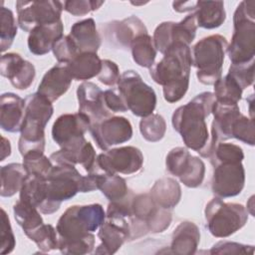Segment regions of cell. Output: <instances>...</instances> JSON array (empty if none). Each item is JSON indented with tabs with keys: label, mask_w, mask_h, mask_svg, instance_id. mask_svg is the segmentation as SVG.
I'll use <instances>...</instances> for the list:
<instances>
[{
	"label": "cell",
	"mask_w": 255,
	"mask_h": 255,
	"mask_svg": "<svg viewBox=\"0 0 255 255\" xmlns=\"http://www.w3.org/2000/svg\"><path fill=\"white\" fill-rule=\"evenodd\" d=\"M106 220V212L99 203L73 205L59 218L56 226L58 249L63 254L83 255L93 251L95 235Z\"/></svg>",
	"instance_id": "6da1fadb"
},
{
	"label": "cell",
	"mask_w": 255,
	"mask_h": 255,
	"mask_svg": "<svg viewBox=\"0 0 255 255\" xmlns=\"http://www.w3.org/2000/svg\"><path fill=\"white\" fill-rule=\"evenodd\" d=\"M192 56L189 46L182 43L170 45L162 59L149 68L151 79L162 86L167 103H176L188 90Z\"/></svg>",
	"instance_id": "7a4b0ae2"
},
{
	"label": "cell",
	"mask_w": 255,
	"mask_h": 255,
	"mask_svg": "<svg viewBox=\"0 0 255 255\" xmlns=\"http://www.w3.org/2000/svg\"><path fill=\"white\" fill-rule=\"evenodd\" d=\"M214 103V94L203 92L177 108L171 118L172 127L181 135L186 147L198 153L209 140L205 119L211 114Z\"/></svg>",
	"instance_id": "3957f363"
},
{
	"label": "cell",
	"mask_w": 255,
	"mask_h": 255,
	"mask_svg": "<svg viewBox=\"0 0 255 255\" xmlns=\"http://www.w3.org/2000/svg\"><path fill=\"white\" fill-rule=\"evenodd\" d=\"M53 112L52 103L39 93L31 94L25 99V115L18 141L22 156L30 151L44 152L46 141L44 130Z\"/></svg>",
	"instance_id": "277c9868"
},
{
	"label": "cell",
	"mask_w": 255,
	"mask_h": 255,
	"mask_svg": "<svg viewBox=\"0 0 255 255\" xmlns=\"http://www.w3.org/2000/svg\"><path fill=\"white\" fill-rule=\"evenodd\" d=\"M234 32L227 46L231 64H244L255 55V1H241L233 15Z\"/></svg>",
	"instance_id": "5b68a950"
},
{
	"label": "cell",
	"mask_w": 255,
	"mask_h": 255,
	"mask_svg": "<svg viewBox=\"0 0 255 255\" xmlns=\"http://www.w3.org/2000/svg\"><path fill=\"white\" fill-rule=\"evenodd\" d=\"M85 176L70 164H56L47 176V196L39 210L44 214L56 212L63 201L84 192Z\"/></svg>",
	"instance_id": "8992f818"
},
{
	"label": "cell",
	"mask_w": 255,
	"mask_h": 255,
	"mask_svg": "<svg viewBox=\"0 0 255 255\" xmlns=\"http://www.w3.org/2000/svg\"><path fill=\"white\" fill-rule=\"evenodd\" d=\"M227 46L226 38L218 34L204 37L193 46L192 65L200 83L214 85L221 78Z\"/></svg>",
	"instance_id": "52a82bcc"
},
{
	"label": "cell",
	"mask_w": 255,
	"mask_h": 255,
	"mask_svg": "<svg viewBox=\"0 0 255 255\" xmlns=\"http://www.w3.org/2000/svg\"><path fill=\"white\" fill-rule=\"evenodd\" d=\"M206 228L217 238H225L241 229L248 220V211L242 204L224 202L214 197L205 206Z\"/></svg>",
	"instance_id": "ba28073f"
},
{
	"label": "cell",
	"mask_w": 255,
	"mask_h": 255,
	"mask_svg": "<svg viewBox=\"0 0 255 255\" xmlns=\"http://www.w3.org/2000/svg\"><path fill=\"white\" fill-rule=\"evenodd\" d=\"M118 91L132 115L144 118L154 111L155 92L142 81L136 72L132 70L124 72L118 83Z\"/></svg>",
	"instance_id": "9c48e42d"
},
{
	"label": "cell",
	"mask_w": 255,
	"mask_h": 255,
	"mask_svg": "<svg viewBox=\"0 0 255 255\" xmlns=\"http://www.w3.org/2000/svg\"><path fill=\"white\" fill-rule=\"evenodd\" d=\"M17 23L25 32H31L35 27L61 21L64 9L60 1H17Z\"/></svg>",
	"instance_id": "30bf717a"
},
{
	"label": "cell",
	"mask_w": 255,
	"mask_h": 255,
	"mask_svg": "<svg viewBox=\"0 0 255 255\" xmlns=\"http://www.w3.org/2000/svg\"><path fill=\"white\" fill-rule=\"evenodd\" d=\"M143 164L142 152L134 146H122L106 150L96 158L94 170L107 174H133L138 172ZM92 172V171H91Z\"/></svg>",
	"instance_id": "8fae6325"
},
{
	"label": "cell",
	"mask_w": 255,
	"mask_h": 255,
	"mask_svg": "<svg viewBox=\"0 0 255 255\" xmlns=\"http://www.w3.org/2000/svg\"><path fill=\"white\" fill-rule=\"evenodd\" d=\"M165 165L168 172L178 177L187 187H198L204 179V162L199 157L191 155L187 148H172L166 155Z\"/></svg>",
	"instance_id": "7c38bea8"
},
{
	"label": "cell",
	"mask_w": 255,
	"mask_h": 255,
	"mask_svg": "<svg viewBox=\"0 0 255 255\" xmlns=\"http://www.w3.org/2000/svg\"><path fill=\"white\" fill-rule=\"evenodd\" d=\"M197 25L194 14H189L180 22H162L154 30L153 44L162 55L167 48L174 43H182L189 46L195 38Z\"/></svg>",
	"instance_id": "4fadbf2b"
},
{
	"label": "cell",
	"mask_w": 255,
	"mask_h": 255,
	"mask_svg": "<svg viewBox=\"0 0 255 255\" xmlns=\"http://www.w3.org/2000/svg\"><path fill=\"white\" fill-rule=\"evenodd\" d=\"M211 190L221 198L238 195L245 183V170L242 161H228L213 165Z\"/></svg>",
	"instance_id": "5bb4252c"
},
{
	"label": "cell",
	"mask_w": 255,
	"mask_h": 255,
	"mask_svg": "<svg viewBox=\"0 0 255 255\" xmlns=\"http://www.w3.org/2000/svg\"><path fill=\"white\" fill-rule=\"evenodd\" d=\"M90 132L97 145L102 150L128 141L132 136V127L124 117H110L98 123L91 124Z\"/></svg>",
	"instance_id": "9a60e30c"
},
{
	"label": "cell",
	"mask_w": 255,
	"mask_h": 255,
	"mask_svg": "<svg viewBox=\"0 0 255 255\" xmlns=\"http://www.w3.org/2000/svg\"><path fill=\"white\" fill-rule=\"evenodd\" d=\"M91 127V120L83 113L64 114L52 127V137L62 148L85 138L84 134Z\"/></svg>",
	"instance_id": "2e32d148"
},
{
	"label": "cell",
	"mask_w": 255,
	"mask_h": 255,
	"mask_svg": "<svg viewBox=\"0 0 255 255\" xmlns=\"http://www.w3.org/2000/svg\"><path fill=\"white\" fill-rule=\"evenodd\" d=\"M98 237L101 244L96 249L97 254L116 253L128 239H130L128 218L106 216V220L100 226Z\"/></svg>",
	"instance_id": "e0dca14e"
},
{
	"label": "cell",
	"mask_w": 255,
	"mask_h": 255,
	"mask_svg": "<svg viewBox=\"0 0 255 255\" xmlns=\"http://www.w3.org/2000/svg\"><path fill=\"white\" fill-rule=\"evenodd\" d=\"M0 73L18 90L28 89L36 76L34 65L16 53H7L1 56Z\"/></svg>",
	"instance_id": "ac0fdd59"
},
{
	"label": "cell",
	"mask_w": 255,
	"mask_h": 255,
	"mask_svg": "<svg viewBox=\"0 0 255 255\" xmlns=\"http://www.w3.org/2000/svg\"><path fill=\"white\" fill-rule=\"evenodd\" d=\"M79 112L87 115L91 124L112 117L104 101V92L92 82H84L77 89Z\"/></svg>",
	"instance_id": "d6986e66"
},
{
	"label": "cell",
	"mask_w": 255,
	"mask_h": 255,
	"mask_svg": "<svg viewBox=\"0 0 255 255\" xmlns=\"http://www.w3.org/2000/svg\"><path fill=\"white\" fill-rule=\"evenodd\" d=\"M96 158L97 154L95 148L86 138L69 146L62 147L60 150L50 155V159L56 164H81L88 173L95 168Z\"/></svg>",
	"instance_id": "ffe728a7"
},
{
	"label": "cell",
	"mask_w": 255,
	"mask_h": 255,
	"mask_svg": "<svg viewBox=\"0 0 255 255\" xmlns=\"http://www.w3.org/2000/svg\"><path fill=\"white\" fill-rule=\"evenodd\" d=\"M108 42L112 45L128 49L132 39L141 33H147L144 23L136 16H129L122 21H113L103 27Z\"/></svg>",
	"instance_id": "44dd1931"
},
{
	"label": "cell",
	"mask_w": 255,
	"mask_h": 255,
	"mask_svg": "<svg viewBox=\"0 0 255 255\" xmlns=\"http://www.w3.org/2000/svg\"><path fill=\"white\" fill-rule=\"evenodd\" d=\"M72 80L67 65L58 63L45 73L38 86L37 93L53 103L69 90Z\"/></svg>",
	"instance_id": "7402d4cb"
},
{
	"label": "cell",
	"mask_w": 255,
	"mask_h": 255,
	"mask_svg": "<svg viewBox=\"0 0 255 255\" xmlns=\"http://www.w3.org/2000/svg\"><path fill=\"white\" fill-rule=\"evenodd\" d=\"M25 115V100L14 93H4L0 98V126L8 132L21 130Z\"/></svg>",
	"instance_id": "603a6c76"
},
{
	"label": "cell",
	"mask_w": 255,
	"mask_h": 255,
	"mask_svg": "<svg viewBox=\"0 0 255 255\" xmlns=\"http://www.w3.org/2000/svg\"><path fill=\"white\" fill-rule=\"evenodd\" d=\"M64 25L62 20L52 24H45L35 27L28 37L29 51L37 56L49 53L54 44L64 35Z\"/></svg>",
	"instance_id": "cb8c5ba5"
},
{
	"label": "cell",
	"mask_w": 255,
	"mask_h": 255,
	"mask_svg": "<svg viewBox=\"0 0 255 255\" xmlns=\"http://www.w3.org/2000/svg\"><path fill=\"white\" fill-rule=\"evenodd\" d=\"M200 241L198 226L191 221H183L174 229L171 237L170 252L178 255H191L196 252Z\"/></svg>",
	"instance_id": "d4e9b609"
},
{
	"label": "cell",
	"mask_w": 255,
	"mask_h": 255,
	"mask_svg": "<svg viewBox=\"0 0 255 255\" xmlns=\"http://www.w3.org/2000/svg\"><path fill=\"white\" fill-rule=\"evenodd\" d=\"M69 36L76 44L80 53H96L101 46V37L93 18L76 22Z\"/></svg>",
	"instance_id": "484cf974"
},
{
	"label": "cell",
	"mask_w": 255,
	"mask_h": 255,
	"mask_svg": "<svg viewBox=\"0 0 255 255\" xmlns=\"http://www.w3.org/2000/svg\"><path fill=\"white\" fill-rule=\"evenodd\" d=\"M194 17L197 27L204 29H214L221 26L226 13L222 1H196Z\"/></svg>",
	"instance_id": "4316f807"
},
{
	"label": "cell",
	"mask_w": 255,
	"mask_h": 255,
	"mask_svg": "<svg viewBox=\"0 0 255 255\" xmlns=\"http://www.w3.org/2000/svg\"><path fill=\"white\" fill-rule=\"evenodd\" d=\"M149 194L158 206L171 210L181 198V188L175 179L162 177L154 182Z\"/></svg>",
	"instance_id": "83f0119b"
},
{
	"label": "cell",
	"mask_w": 255,
	"mask_h": 255,
	"mask_svg": "<svg viewBox=\"0 0 255 255\" xmlns=\"http://www.w3.org/2000/svg\"><path fill=\"white\" fill-rule=\"evenodd\" d=\"M66 65L73 80L86 81L99 75L102 60L96 53H80Z\"/></svg>",
	"instance_id": "f1b7e54d"
},
{
	"label": "cell",
	"mask_w": 255,
	"mask_h": 255,
	"mask_svg": "<svg viewBox=\"0 0 255 255\" xmlns=\"http://www.w3.org/2000/svg\"><path fill=\"white\" fill-rule=\"evenodd\" d=\"M27 174V171L21 163L13 162L2 166L0 169L1 196L11 197L16 194V192L20 191Z\"/></svg>",
	"instance_id": "f546056e"
},
{
	"label": "cell",
	"mask_w": 255,
	"mask_h": 255,
	"mask_svg": "<svg viewBox=\"0 0 255 255\" xmlns=\"http://www.w3.org/2000/svg\"><path fill=\"white\" fill-rule=\"evenodd\" d=\"M19 192V199L28 202L39 209L47 196V177L36 174H27Z\"/></svg>",
	"instance_id": "4dcf8cb0"
},
{
	"label": "cell",
	"mask_w": 255,
	"mask_h": 255,
	"mask_svg": "<svg viewBox=\"0 0 255 255\" xmlns=\"http://www.w3.org/2000/svg\"><path fill=\"white\" fill-rule=\"evenodd\" d=\"M131 56L135 64L142 68H150L154 64L156 49L153 40L148 33H141L135 36L130 43Z\"/></svg>",
	"instance_id": "1f68e13d"
},
{
	"label": "cell",
	"mask_w": 255,
	"mask_h": 255,
	"mask_svg": "<svg viewBox=\"0 0 255 255\" xmlns=\"http://www.w3.org/2000/svg\"><path fill=\"white\" fill-rule=\"evenodd\" d=\"M38 210L39 209L34 205L21 199H19L13 206L15 220L22 227L26 235L44 224L43 218Z\"/></svg>",
	"instance_id": "d6a6232c"
},
{
	"label": "cell",
	"mask_w": 255,
	"mask_h": 255,
	"mask_svg": "<svg viewBox=\"0 0 255 255\" xmlns=\"http://www.w3.org/2000/svg\"><path fill=\"white\" fill-rule=\"evenodd\" d=\"M99 189L111 201H119L124 199L130 192L126 179L118 174H102Z\"/></svg>",
	"instance_id": "836d02e7"
},
{
	"label": "cell",
	"mask_w": 255,
	"mask_h": 255,
	"mask_svg": "<svg viewBox=\"0 0 255 255\" xmlns=\"http://www.w3.org/2000/svg\"><path fill=\"white\" fill-rule=\"evenodd\" d=\"M243 90L239 85L227 74L225 77H221L214 84V97L215 101L222 104L238 105V102L242 99Z\"/></svg>",
	"instance_id": "e575fe53"
},
{
	"label": "cell",
	"mask_w": 255,
	"mask_h": 255,
	"mask_svg": "<svg viewBox=\"0 0 255 255\" xmlns=\"http://www.w3.org/2000/svg\"><path fill=\"white\" fill-rule=\"evenodd\" d=\"M139 130L142 137L150 142L159 141L165 134L166 124L158 114H151L139 122Z\"/></svg>",
	"instance_id": "d590c367"
},
{
	"label": "cell",
	"mask_w": 255,
	"mask_h": 255,
	"mask_svg": "<svg viewBox=\"0 0 255 255\" xmlns=\"http://www.w3.org/2000/svg\"><path fill=\"white\" fill-rule=\"evenodd\" d=\"M1 4L2 6L0 7V48L1 52L3 53L11 47L17 35V24L13 12L7 7H4L3 2H1Z\"/></svg>",
	"instance_id": "8d00e7d4"
},
{
	"label": "cell",
	"mask_w": 255,
	"mask_h": 255,
	"mask_svg": "<svg viewBox=\"0 0 255 255\" xmlns=\"http://www.w3.org/2000/svg\"><path fill=\"white\" fill-rule=\"evenodd\" d=\"M26 236L34 241L43 252H49L58 248V233L51 224H42Z\"/></svg>",
	"instance_id": "74e56055"
},
{
	"label": "cell",
	"mask_w": 255,
	"mask_h": 255,
	"mask_svg": "<svg viewBox=\"0 0 255 255\" xmlns=\"http://www.w3.org/2000/svg\"><path fill=\"white\" fill-rule=\"evenodd\" d=\"M212 165L228 162V161H242L244 153L242 148L234 143L229 142H218L212 149L208 156Z\"/></svg>",
	"instance_id": "f35d334b"
},
{
	"label": "cell",
	"mask_w": 255,
	"mask_h": 255,
	"mask_svg": "<svg viewBox=\"0 0 255 255\" xmlns=\"http://www.w3.org/2000/svg\"><path fill=\"white\" fill-rule=\"evenodd\" d=\"M23 166L28 174H36L47 177L53 168L50 158L42 151H30L23 155Z\"/></svg>",
	"instance_id": "ab89813d"
},
{
	"label": "cell",
	"mask_w": 255,
	"mask_h": 255,
	"mask_svg": "<svg viewBox=\"0 0 255 255\" xmlns=\"http://www.w3.org/2000/svg\"><path fill=\"white\" fill-rule=\"evenodd\" d=\"M254 122L242 114L236 119L231 129V138L234 137L246 144L254 145Z\"/></svg>",
	"instance_id": "60d3db41"
},
{
	"label": "cell",
	"mask_w": 255,
	"mask_h": 255,
	"mask_svg": "<svg viewBox=\"0 0 255 255\" xmlns=\"http://www.w3.org/2000/svg\"><path fill=\"white\" fill-rule=\"evenodd\" d=\"M228 75L244 90L254 82V60L244 64H231Z\"/></svg>",
	"instance_id": "b9f144b4"
},
{
	"label": "cell",
	"mask_w": 255,
	"mask_h": 255,
	"mask_svg": "<svg viewBox=\"0 0 255 255\" xmlns=\"http://www.w3.org/2000/svg\"><path fill=\"white\" fill-rule=\"evenodd\" d=\"M52 51L58 63H63V64H68L78 54H80L76 44L74 43V41L69 35L63 36L60 40H58L54 44Z\"/></svg>",
	"instance_id": "7bdbcfd3"
},
{
	"label": "cell",
	"mask_w": 255,
	"mask_h": 255,
	"mask_svg": "<svg viewBox=\"0 0 255 255\" xmlns=\"http://www.w3.org/2000/svg\"><path fill=\"white\" fill-rule=\"evenodd\" d=\"M104 1L93 0H68L63 3L64 10L74 16H84L95 10H98Z\"/></svg>",
	"instance_id": "ee69618b"
},
{
	"label": "cell",
	"mask_w": 255,
	"mask_h": 255,
	"mask_svg": "<svg viewBox=\"0 0 255 255\" xmlns=\"http://www.w3.org/2000/svg\"><path fill=\"white\" fill-rule=\"evenodd\" d=\"M1 243H0V253L1 254H8L11 253L16 245L15 237L11 228L9 217L6 213V211L2 208L1 209Z\"/></svg>",
	"instance_id": "f6af8a7d"
},
{
	"label": "cell",
	"mask_w": 255,
	"mask_h": 255,
	"mask_svg": "<svg viewBox=\"0 0 255 255\" xmlns=\"http://www.w3.org/2000/svg\"><path fill=\"white\" fill-rule=\"evenodd\" d=\"M254 247L241 243L220 241L213 245L210 249V254H253Z\"/></svg>",
	"instance_id": "bcb514c9"
},
{
	"label": "cell",
	"mask_w": 255,
	"mask_h": 255,
	"mask_svg": "<svg viewBox=\"0 0 255 255\" xmlns=\"http://www.w3.org/2000/svg\"><path fill=\"white\" fill-rule=\"evenodd\" d=\"M98 80L106 86H115L121 79L118 65L111 60H102V69L97 76Z\"/></svg>",
	"instance_id": "7dc6e473"
},
{
	"label": "cell",
	"mask_w": 255,
	"mask_h": 255,
	"mask_svg": "<svg viewBox=\"0 0 255 255\" xmlns=\"http://www.w3.org/2000/svg\"><path fill=\"white\" fill-rule=\"evenodd\" d=\"M104 101L107 109L111 113H125L128 111L123 98L117 94L115 90H107L104 92Z\"/></svg>",
	"instance_id": "c3c4849f"
},
{
	"label": "cell",
	"mask_w": 255,
	"mask_h": 255,
	"mask_svg": "<svg viewBox=\"0 0 255 255\" xmlns=\"http://www.w3.org/2000/svg\"><path fill=\"white\" fill-rule=\"evenodd\" d=\"M196 5V1H187V2H173L172 7L176 12H187L194 11Z\"/></svg>",
	"instance_id": "681fc988"
},
{
	"label": "cell",
	"mask_w": 255,
	"mask_h": 255,
	"mask_svg": "<svg viewBox=\"0 0 255 255\" xmlns=\"http://www.w3.org/2000/svg\"><path fill=\"white\" fill-rule=\"evenodd\" d=\"M11 153V145L10 141L2 136V145H1V161H3L7 156H9Z\"/></svg>",
	"instance_id": "f907efd6"
}]
</instances>
